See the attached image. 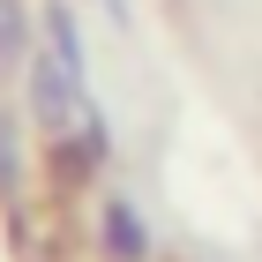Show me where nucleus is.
<instances>
[{"label": "nucleus", "mask_w": 262, "mask_h": 262, "mask_svg": "<svg viewBox=\"0 0 262 262\" xmlns=\"http://www.w3.org/2000/svg\"><path fill=\"white\" fill-rule=\"evenodd\" d=\"M113 247H120V255H142V225L127 217V210H113Z\"/></svg>", "instance_id": "1"}]
</instances>
